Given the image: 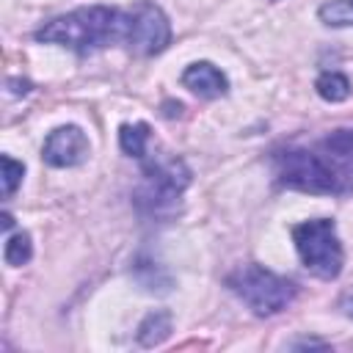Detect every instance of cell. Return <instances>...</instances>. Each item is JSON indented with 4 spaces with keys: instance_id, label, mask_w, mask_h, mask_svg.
<instances>
[{
    "instance_id": "6da1fadb",
    "label": "cell",
    "mask_w": 353,
    "mask_h": 353,
    "mask_svg": "<svg viewBox=\"0 0 353 353\" xmlns=\"http://www.w3.org/2000/svg\"><path fill=\"white\" fill-rule=\"evenodd\" d=\"M130 22H132L130 11H119L108 6H85L50 19L44 28L36 30V41L58 44L77 55H88L110 44L127 47Z\"/></svg>"
},
{
    "instance_id": "7a4b0ae2",
    "label": "cell",
    "mask_w": 353,
    "mask_h": 353,
    "mask_svg": "<svg viewBox=\"0 0 353 353\" xmlns=\"http://www.w3.org/2000/svg\"><path fill=\"white\" fill-rule=\"evenodd\" d=\"M279 185L303 193H345L353 190V163L336 157L325 146L273 152Z\"/></svg>"
},
{
    "instance_id": "3957f363",
    "label": "cell",
    "mask_w": 353,
    "mask_h": 353,
    "mask_svg": "<svg viewBox=\"0 0 353 353\" xmlns=\"http://www.w3.org/2000/svg\"><path fill=\"white\" fill-rule=\"evenodd\" d=\"M226 287L256 317H270V314L284 312L298 295V287L290 279H284V276H279L262 265H254V262L232 270L226 276Z\"/></svg>"
},
{
    "instance_id": "277c9868",
    "label": "cell",
    "mask_w": 353,
    "mask_h": 353,
    "mask_svg": "<svg viewBox=\"0 0 353 353\" xmlns=\"http://www.w3.org/2000/svg\"><path fill=\"white\" fill-rule=\"evenodd\" d=\"M292 243H295V251H298L301 262L306 265V270L314 273L317 279L331 281L342 273L345 251H342L334 221L312 218V221L292 226Z\"/></svg>"
},
{
    "instance_id": "5b68a950",
    "label": "cell",
    "mask_w": 353,
    "mask_h": 353,
    "mask_svg": "<svg viewBox=\"0 0 353 353\" xmlns=\"http://www.w3.org/2000/svg\"><path fill=\"white\" fill-rule=\"evenodd\" d=\"M190 182V171L179 157H143V185L135 190V204L143 212H165L174 210L182 190Z\"/></svg>"
},
{
    "instance_id": "8992f818",
    "label": "cell",
    "mask_w": 353,
    "mask_h": 353,
    "mask_svg": "<svg viewBox=\"0 0 353 353\" xmlns=\"http://www.w3.org/2000/svg\"><path fill=\"white\" fill-rule=\"evenodd\" d=\"M130 22V39L127 47L135 55H154L163 52L171 41V25L165 19V14L157 6H138Z\"/></svg>"
},
{
    "instance_id": "52a82bcc",
    "label": "cell",
    "mask_w": 353,
    "mask_h": 353,
    "mask_svg": "<svg viewBox=\"0 0 353 353\" xmlns=\"http://www.w3.org/2000/svg\"><path fill=\"white\" fill-rule=\"evenodd\" d=\"M88 152H91V143L85 132L74 124H63L47 135L41 157L52 168H72V165H80L88 157Z\"/></svg>"
},
{
    "instance_id": "ba28073f",
    "label": "cell",
    "mask_w": 353,
    "mask_h": 353,
    "mask_svg": "<svg viewBox=\"0 0 353 353\" xmlns=\"http://www.w3.org/2000/svg\"><path fill=\"white\" fill-rule=\"evenodd\" d=\"M182 85L190 88L196 97L201 99H215V97H223L229 91V80L226 74L210 63V61H196L190 63L185 72H182Z\"/></svg>"
},
{
    "instance_id": "9c48e42d",
    "label": "cell",
    "mask_w": 353,
    "mask_h": 353,
    "mask_svg": "<svg viewBox=\"0 0 353 353\" xmlns=\"http://www.w3.org/2000/svg\"><path fill=\"white\" fill-rule=\"evenodd\" d=\"M149 124L143 121H135V124H121L119 130V143H121V152L130 154V157H138L143 160L146 157V146H149Z\"/></svg>"
},
{
    "instance_id": "30bf717a",
    "label": "cell",
    "mask_w": 353,
    "mask_h": 353,
    "mask_svg": "<svg viewBox=\"0 0 353 353\" xmlns=\"http://www.w3.org/2000/svg\"><path fill=\"white\" fill-rule=\"evenodd\" d=\"M171 334V314L168 312H152L143 323H141V328H138V339H141V345H146V347H152V345H160L165 336Z\"/></svg>"
},
{
    "instance_id": "8fae6325",
    "label": "cell",
    "mask_w": 353,
    "mask_h": 353,
    "mask_svg": "<svg viewBox=\"0 0 353 353\" xmlns=\"http://www.w3.org/2000/svg\"><path fill=\"white\" fill-rule=\"evenodd\" d=\"M317 94L325 99V102H342L350 97V80L339 72H323L314 83Z\"/></svg>"
},
{
    "instance_id": "7c38bea8",
    "label": "cell",
    "mask_w": 353,
    "mask_h": 353,
    "mask_svg": "<svg viewBox=\"0 0 353 353\" xmlns=\"http://www.w3.org/2000/svg\"><path fill=\"white\" fill-rule=\"evenodd\" d=\"M320 22L331 25V28H350L353 25V0H331L323 3L317 11Z\"/></svg>"
},
{
    "instance_id": "4fadbf2b",
    "label": "cell",
    "mask_w": 353,
    "mask_h": 353,
    "mask_svg": "<svg viewBox=\"0 0 353 353\" xmlns=\"http://www.w3.org/2000/svg\"><path fill=\"white\" fill-rule=\"evenodd\" d=\"M3 256H6V262H8V265H14V268L25 265V262L33 256L30 234H28V232H17L14 237H8L6 248H3Z\"/></svg>"
},
{
    "instance_id": "5bb4252c",
    "label": "cell",
    "mask_w": 353,
    "mask_h": 353,
    "mask_svg": "<svg viewBox=\"0 0 353 353\" xmlns=\"http://www.w3.org/2000/svg\"><path fill=\"white\" fill-rule=\"evenodd\" d=\"M22 174H25V165L17 163L14 157L3 154V196H6V199L14 196V190H17L19 182H22Z\"/></svg>"
},
{
    "instance_id": "9a60e30c",
    "label": "cell",
    "mask_w": 353,
    "mask_h": 353,
    "mask_svg": "<svg viewBox=\"0 0 353 353\" xmlns=\"http://www.w3.org/2000/svg\"><path fill=\"white\" fill-rule=\"evenodd\" d=\"M339 309H342V314L353 317V287H347V290L342 292V298H339Z\"/></svg>"
},
{
    "instance_id": "2e32d148",
    "label": "cell",
    "mask_w": 353,
    "mask_h": 353,
    "mask_svg": "<svg viewBox=\"0 0 353 353\" xmlns=\"http://www.w3.org/2000/svg\"><path fill=\"white\" fill-rule=\"evenodd\" d=\"M11 223H14V218H11V215H8V212H6V215H3V229H6V232H8V229H11Z\"/></svg>"
}]
</instances>
